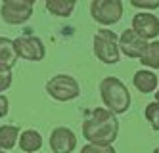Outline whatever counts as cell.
Returning <instances> with one entry per match:
<instances>
[{
  "label": "cell",
  "mask_w": 159,
  "mask_h": 153,
  "mask_svg": "<svg viewBox=\"0 0 159 153\" xmlns=\"http://www.w3.org/2000/svg\"><path fill=\"white\" fill-rule=\"evenodd\" d=\"M83 136L92 144H113L119 136L117 115L106 107L92 109V113L83 121Z\"/></svg>",
  "instance_id": "cell-1"
},
{
  "label": "cell",
  "mask_w": 159,
  "mask_h": 153,
  "mask_svg": "<svg viewBox=\"0 0 159 153\" xmlns=\"http://www.w3.org/2000/svg\"><path fill=\"white\" fill-rule=\"evenodd\" d=\"M100 98L104 107L115 115L127 113L130 107V92L117 77H104L100 80Z\"/></svg>",
  "instance_id": "cell-2"
},
{
  "label": "cell",
  "mask_w": 159,
  "mask_h": 153,
  "mask_svg": "<svg viewBox=\"0 0 159 153\" xmlns=\"http://www.w3.org/2000/svg\"><path fill=\"white\" fill-rule=\"evenodd\" d=\"M92 50L96 57L106 65H115L121 60L119 37L109 29H98L92 37Z\"/></svg>",
  "instance_id": "cell-3"
},
{
  "label": "cell",
  "mask_w": 159,
  "mask_h": 153,
  "mask_svg": "<svg viewBox=\"0 0 159 153\" xmlns=\"http://www.w3.org/2000/svg\"><path fill=\"white\" fill-rule=\"evenodd\" d=\"M46 94L56 101H71L81 96V86L71 75H56L46 82Z\"/></svg>",
  "instance_id": "cell-4"
},
{
  "label": "cell",
  "mask_w": 159,
  "mask_h": 153,
  "mask_svg": "<svg viewBox=\"0 0 159 153\" xmlns=\"http://www.w3.org/2000/svg\"><path fill=\"white\" fill-rule=\"evenodd\" d=\"M90 16L96 23L104 27H111L123 17V2L121 0H92Z\"/></svg>",
  "instance_id": "cell-5"
},
{
  "label": "cell",
  "mask_w": 159,
  "mask_h": 153,
  "mask_svg": "<svg viewBox=\"0 0 159 153\" xmlns=\"http://www.w3.org/2000/svg\"><path fill=\"white\" fill-rule=\"evenodd\" d=\"M17 57L27 61H42L46 57V46L39 37H31V34H25V37H19L14 40Z\"/></svg>",
  "instance_id": "cell-6"
},
{
  "label": "cell",
  "mask_w": 159,
  "mask_h": 153,
  "mask_svg": "<svg viewBox=\"0 0 159 153\" xmlns=\"http://www.w3.org/2000/svg\"><path fill=\"white\" fill-rule=\"evenodd\" d=\"M33 16V6L19 2V0H2L0 17L8 25H23Z\"/></svg>",
  "instance_id": "cell-7"
},
{
  "label": "cell",
  "mask_w": 159,
  "mask_h": 153,
  "mask_svg": "<svg viewBox=\"0 0 159 153\" xmlns=\"http://www.w3.org/2000/svg\"><path fill=\"white\" fill-rule=\"evenodd\" d=\"M48 144H50L52 153H73L77 147V136L71 128L58 126L50 132Z\"/></svg>",
  "instance_id": "cell-8"
},
{
  "label": "cell",
  "mask_w": 159,
  "mask_h": 153,
  "mask_svg": "<svg viewBox=\"0 0 159 153\" xmlns=\"http://www.w3.org/2000/svg\"><path fill=\"white\" fill-rule=\"evenodd\" d=\"M130 29H134L140 34L144 40H155L159 37V17L150 14V11H140L132 17V25Z\"/></svg>",
  "instance_id": "cell-9"
},
{
  "label": "cell",
  "mask_w": 159,
  "mask_h": 153,
  "mask_svg": "<svg viewBox=\"0 0 159 153\" xmlns=\"http://www.w3.org/2000/svg\"><path fill=\"white\" fill-rule=\"evenodd\" d=\"M148 46V40H144L134 29H127L123 31V34L119 37V50L123 56L132 57V60H138V57L144 54Z\"/></svg>",
  "instance_id": "cell-10"
},
{
  "label": "cell",
  "mask_w": 159,
  "mask_h": 153,
  "mask_svg": "<svg viewBox=\"0 0 159 153\" xmlns=\"http://www.w3.org/2000/svg\"><path fill=\"white\" fill-rule=\"evenodd\" d=\"M132 84L142 94H153L157 90V86H159V79H157V75L152 71V69H140V71L134 73Z\"/></svg>",
  "instance_id": "cell-11"
},
{
  "label": "cell",
  "mask_w": 159,
  "mask_h": 153,
  "mask_svg": "<svg viewBox=\"0 0 159 153\" xmlns=\"http://www.w3.org/2000/svg\"><path fill=\"white\" fill-rule=\"evenodd\" d=\"M17 52L14 40L8 37H0V69H6V71H12L17 63Z\"/></svg>",
  "instance_id": "cell-12"
},
{
  "label": "cell",
  "mask_w": 159,
  "mask_h": 153,
  "mask_svg": "<svg viewBox=\"0 0 159 153\" xmlns=\"http://www.w3.org/2000/svg\"><path fill=\"white\" fill-rule=\"evenodd\" d=\"M44 144V140L40 136L39 130H35V128H27V130H23L19 134V140H17V146L21 151H25V153H37L40 151Z\"/></svg>",
  "instance_id": "cell-13"
},
{
  "label": "cell",
  "mask_w": 159,
  "mask_h": 153,
  "mask_svg": "<svg viewBox=\"0 0 159 153\" xmlns=\"http://www.w3.org/2000/svg\"><path fill=\"white\" fill-rule=\"evenodd\" d=\"M77 6V0H46V11L54 17H69Z\"/></svg>",
  "instance_id": "cell-14"
},
{
  "label": "cell",
  "mask_w": 159,
  "mask_h": 153,
  "mask_svg": "<svg viewBox=\"0 0 159 153\" xmlns=\"http://www.w3.org/2000/svg\"><path fill=\"white\" fill-rule=\"evenodd\" d=\"M19 126L16 124H2L0 126V149L10 151L14 149L17 140H19Z\"/></svg>",
  "instance_id": "cell-15"
},
{
  "label": "cell",
  "mask_w": 159,
  "mask_h": 153,
  "mask_svg": "<svg viewBox=\"0 0 159 153\" xmlns=\"http://www.w3.org/2000/svg\"><path fill=\"white\" fill-rule=\"evenodd\" d=\"M138 60L146 69H152V71L159 69V40H150L148 42L144 54L138 57Z\"/></svg>",
  "instance_id": "cell-16"
},
{
  "label": "cell",
  "mask_w": 159,
  "mask_h": 153,
  "mask_svg": "<svg viewBox=\"0 0 159 153\" xmlns=\"http://www.w3.org/2000/svg\"><path fill=\"white\" fill-rule=\"evenodd\" d=\"M144 115H146V121L150 123V126L155 132H159V101H150L148 103Z\"/></svg>",
  "instance_id": "cell-17"
},
{
  "label": "cell",
  "mask_w": 159,
  "mask_h": 153,
  "mask_svg": "<svg viewBox=\"0 0 159 153\" xmlns=\"http://www.w3.org/2000/svg\"><path fill=\"white\" fill-rule=\"evenodd\" d=\"M81 153H117V151L111 144H92V142H88L81 149Z\"/></svg>",
  "instance_id": "cell-18"
},
{
  "label": "cell",
  "mask_w": 159,
  "mask_h": 153,
  "mask_svg": "<svg viewBox=\"0 0 159 153\" xmlns=\"http://www.w3.org/2000/svg\"><path fill=\"white\" fill-rule=\"evenodd\" d=\"M130 4L134 8H138V10H157L159 8V0H130Z\"/></svg>",
  "instance_id": "cell-19"
},
{
  "label": "cell",
  "mask_w": 159,
  "mask_h": 153,
  "mask_svg": "<svg viewBox=\"0 0 159 153\" xmlns=\"http://www.w3.org/2000/svg\"><path fill=\"white\" fill-rule=\"evenodd\" d=\"M10 86H12V71L0 69V94L6 92Z\"/></svg>",
  "instance_id": "cell-20"
},
{
  "label": "cell",
  "mask_w": 159,
  "mask_h": 153,
  "mask_svg": "<svg viewBox=\"0 0 159 153\" xmlns=\"http://www.w3.org/2000/svg\"><path fill=\"white\" fill-rule=\"evenodd\" d=\"M8 111H10V101L4 94H0V119H4L8 115Z\"/></svg>",
  "instance_id": "cell-21"
},
{
  "label": "cell",
  "mask_w": 159,
  "mask_h": 153,
  "mask_svg": "<svg viewBox=\"0 0 159 153\" xmlns=\"http://www.w3.org/2000/svg\"><path fill=\"white\" fill-rule=\"evenodd\" d=\"M19 2H25V4H29V6H33V4H35V2H37V0H19Z\"/></svg>",
  "instance_id": "cell-22"
},
{
  "label": "cell",
  "mask_w": 159,
  "mask_h": 153,
  "mask_svg": "<svg viewBox=\"0 0 159 153\" xmlns=\"http://www.w3.org/2000/svg\"><path fill=\"white\" fill-rule=\"evenodd\" d=\"M155 101H159V86H157V90H155Z\"/></svg>",
  "instance_id": "cell-23"
},
{
  "label": "cell",
  "mask_w": 159,
  "mask_h": 153,
  "mask_svg": "<svg viewBox=\"0 0 159 153\" xmlns=\"http://www.w3.org/2000/svg\"><path fill=\"white\" fill-rule=\"evenodd\" d=\"M153 153H159V146H157V147H155V149H153Z\"/></svg>",
  "instance_id": "cell-24"
},
{
  "label": "cell",
  "mask_w": 159,
  "mask_h": 153,
  "mask_svg": "<svg viewBox=\"0 0 159 153\" xmlns=\"http://www.w3.org/2000/svg\"><path fill=\"white\" fill-rule=\"evenodd\" d=\"M0 153H6V151H4V149H0Z\"/></svg>",
  "instance_id": "cell-25"
},
{
  "label": "cell",
  "mask_w": 159,
  "mask_h": 153,
  "mask_svg": "<svg viewBox=\"0 0 159 153\" xmlns=\"http://www.w3.org/2000/svg\"><path fill=\"white\" fill-rule=\"evenodd\" d=\"M37 153H39V151H37Z\"/></svg>",
  "instance_id": "cell-26"
}]
</instances>
